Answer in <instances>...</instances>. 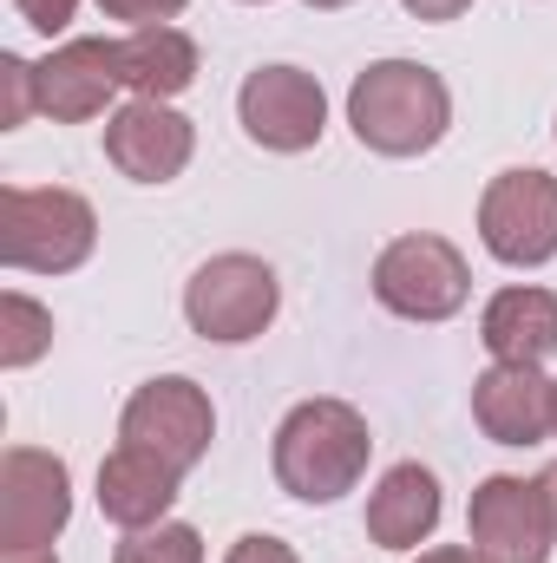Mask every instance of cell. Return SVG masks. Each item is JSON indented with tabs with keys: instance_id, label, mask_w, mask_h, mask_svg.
Returning <instances> with one entry per match:
<instances>
[{
	"instance_id": "obj_6",
	"label": "cell",
	"mask_w": 557,
	"mask_h": 563,
	"mask_svg": "<svg viewBox=\"0 0 557 563\" xmlns=\"http://www.w3.org/2000/svg\"><path fill=\"white\" fill-rule=\"evenodd\" d=\"M479 243L505 269H538L557 256V177L551 170H499L479 197Z\"/></svg>"
},
{
	"instance_id": "obj_15",
	"label": "cell",
	"mask_w": 557,
	"mask_h": 563,
	"mask_svg": "<svg viewBox=\"0 0 557 563\" xmlns=\"http://www.w3.org/2000/svg\"><path fill=\"white\" fill-rule=\"evenodd\" d=\"M439 478L426 472V465H387L381 472V485L368 492V538L381 544V551H414L426 544L433 531H439Z\"/></svg>"
},
{
	"instance_id": "obj_8",
	"label": "cell",
	"mask_w": 557,
	"mask_h": 563,
	"mask_svg": "<svg viewBox=\"0 0 557 563\" xmlns=\"http://www.w3.org/2000/svg\"><path fill=\"white\" fill-rule=\"evenodd\" d=\"M73 518V472L40 445H7L0 459V551H46Z\"/></svg>"
},
{
	"instance_id": "obj_14",
	"label": "cell",
	"mask_w": 557,
	"mask_h": 563,
	"mask_svg": "<svg viewBox=\"0 0 557 563\" xmlns=\"http://www.w3.org/2000/svg\"><path fill=\"white\" fill-rule=\"evenodd\" d=\"M177 485H184L177 465H164V459H151V452L119 439V452H106V465H99V511L119 531L164 525V511L177 505Z\"/></svg>"
},
{
	"instance_id": "obj_23",
	"label": "cell",
	"mask_w": 557,
	"mask_h": 563,
	"mask_svg": "<svg viewBox=\"0 0 557 563\" xmlns=\"http://www.w3.org/2000/svg\"><path fill=\"white\" fill-rule=\"evenodd\" d=\"M223 563H302V558H295L282 538H270V531H250V538H237V544H230V558H223Z\"/></svg>"
},
{
	"instance_id": "obj_18",
	"label": "cell",
	"mask_w": 557,
	"mask_h": 563,
	"mask_svg": "<svg viewBox=\"0 0 557 563\" xmlns=\"http://www.w3.org/2000/svg\"><path fill=\"white\" fill-rule=\"evenodd\" d=\"M46 347H53V314H46L33 295L7 288V295H0V367L20 374V367H33Z\"/></svg>"
},
{
	"instance_id": "obj_19",
	"label": "cell",
	"mask_w": 557,
	"mask_h": 563,
	"mask_svg": "<svg viewBox=\"0 0 557 563\" xmlns=\"http://www.w3.org/2000/svg\"><path fill=\"white\" fill-rule=\"evenodd\" d=\"M112 563H204V538L190 525H144V531H125Z\"/></svg>"
},
{
	"instance_id": "obj_28",
	"label": "cell",
	"mask_w": 557,
	"mask_h": 563,
	"mask_svg": "<svg viewBox=\"0 0 557 563\" xmlns=\"http://www.w3.org/2000/svg\"><path fill=\"white\" fill-rule=\"evenodd\" d=\"M302 7H315V13H335V7H348V0H302Z\"/></svg>"
},
{
	"instance_id": "obj_22",
	"label": "cell",
	"mask_w": 557,
	"mask_h": 563,
	"mask_svg": "<svg viewBox=\"0 0 557 563\" xmlns=\"http://www.w3.org/2000/svg\"><path fill=\"white\" fill-rule=\"evenodd\" d=\"M13 7H20V20H26L33 33H46V40H53V33H66V26H73V13H79V0H13Z\"/></svg>"
},
{
	"instance_id": "obj_29",
	"label": "cell",
	"mask_w": 557,
	"mask_h": 563,
	"mask_svg": "<svg viewBox=\"0 0 557 563\" xmlns=\"http://www.w3.org/2000/svg\"><path fill=\"white\" fill-rule=\"evenodd\" d=\"M551 439H557V380H551Z\"/></svg>"
},
{
	"instance_id": "obj_1",
	"label": "cell",
	"mask_w": 557,
	"mask_h": 563,
	"mask_svg": "<svg viewBox=\"0 0 557 563\" xmlns=\"http://www.w3.org/2000/svg\"><path fill=\"white\" fill-rule=\"evenodd\" d=\"M348 125L374 157H419V151H433L446 139L452 92L419 59H374L348 86Z\"/></svg>"
},
{
	"instance_id": "obj_25",
	"label": "cell",
	"mask_w": 557,
	"mask_h": 563,
	"mask_svg": "<svg viewBox=\"0 0 557 563\" xmlns=\"http://www.w3.org/2000/svg\"><path fill=\"white\" fill-rule=\"evenodd\" d=\"M414 563H479V551H466V544H439V551H419Z\"/></svg>"
},
{
	"instance_id": "obj_12",
	"label": "cell",
	"mask_w": 557,
	"mask_h": 563,
	"mask_svg": "<svg viewBox=\"0 0 557 563\" xmlns=\"http://www.w3.org/2000/svg\"><path fill=\"white\" fill-rule=\"evenodd\" d=\"M190 151H197V125L184 112H171L164 99H132L106 125V157L132 184H171V177H184Z\"/></svg>"
},
{
	"instance_id": "obj_13",
	"label": "cell",
	"mask_w": 557,
	"mask_h": 563,
	"mask_svg": "<svg viewBox=\"0 0 557 563\" xmlns=\"http://www.w3.org/2000/svg\"><path fill=\"white\" fill-rule=\"evenodd\" d=\"M472 420L492 445H545L551 439V380L525 361H492L472 380Z\"/></svg>"
},
{
	"instance_id": "obj_3",
	"label": "cell",
	"mask_w": 557,
	"mask_h": 563,
	"mask_svg": "<svg viewBox=\"0 0 557 563\" xmlns=\"http://www.w3.org/2000/svg\"><path fill=\"white\" fill-rule=\"evenodd\" d=\"M99 243V217L79 190H26L7 184L0 190V263L20 276H73Z\"/></svg>"
},
{
	"instance_id": "obj_21",
	"label": "cell",
	"mask_w": 557,
	"mask_h": 563,
	"mask_svg": "<svg viewBox=\"0 0 557 563\" xmlns=\"http://www.w3.org/2000/svg\"><path fill=\"white\" fill-rule=\"evenodd\" d=\"M190 0H99L106 20H125V26H171Z\"/></svg>"
},
{
	"instance_id": "obj_17",
	"label": "cell",
	"mask_w": 557,
	"mask_h": 563,
	"mask_svg": "<svg viewBox=\"0 0 557 563\" xmlns=\"http://www.w3.org/2000/svg\"><path fill=\"white\" fill-rule=\"evenodd\" d=\"M119 53H125V86L139 99H164L171 106L197 79V40L177 33V26H132L119 40Z\"/></svg>"
},
{
	"instance_id": "obj_9",
	"label": "cell",
	"mask_w": 557,
	"mask_h": 563,
	"mask_svg": "<svg viewBox=\"0 0 557 563\" xmlns=\"http://www.w3.org/2000/svg\"><path fill=\"white\" fill-rule=\"evenodd\" d=\"M466 544L479 551V563H545L551 544H557L551 511H545V485H538V478L492 472V478L472 492Z\"/></svg>"
},
{
	"instance_id": "obj_10",
	"label": "cell",
	"mask_w": 557,
	"mask_h": 563,
	"mask_svg": "<svg viewBox=\"0 0 557 563\" xmlns=\"http://www.w3.org/2000/svg\"><path fill=\"white\" fill-rule=\"evenodd\" d=\"M237 119L263 151L295 157V151H315L328 132V92L302 66H256L237 92Z\"/></svg>"
},
{
	"instance_id": "obj_26",
	"label": "cell",
	"mask_w": 557,
	"mask_h": 563,
	"mask_svg": "<svg viewBox=\"0 0 557 563\" xmlns=\"http://www.w3.org/2000/svg\"><path fill=\"white\" fill-rule=\"evenodd\" d=\"M0 563H59V558H53V544H46V551H0Z\"/></svg>"
},
{
	"instance_id": "obj_4",
	"label": "cell",
	"mask_w": 557,
	"mask_h": 563,
	"mask_svg": "<svg viewBox=\"0 0 557 563\" xmlns=\"http://www.w3.org/2000/svg\"><path fill=\"white\" fill-rule=\"evenodd\" d=\"M282 308V282L263 256H210L197 276L184 282V321L190 334L217 341V347H237V341H256Z\"/></svg>"
},
{
	"instance_id": "obj_11",
	"label": "cell",
	"mask_w": 557,
	"mask_h": 563,
	"mask_svg": "<svg viewBox=\"0 0 557 563\" xmlns=\"http://www.w3.org/2000/svg\"><path fill=\"white\" fill-rule=\"evenodd\" d=\"M125 86V53L119 40H66L53 59H40V112L53 125H86L99 119Z\"/></svg>"
},
{
	"instance_id": "obj_5",
	"label": "cell",
	"mask_w": 557,
	"mask_h": 563,
	"mask_svg": "<svg viewBox=\"0 0 557 563\" xmlns=\"http://www.w3.org/2000/svg\"><path fill=\"white\" fill-rule=\"evenodd\" d=\"M472 295V269L446 236H394L374 256V301L401 321H452Z\"/></svg>"
},
{
	"instance_id": "obj_16",
	"label": "cell",
	"mask_w": 557,
	"mask_h": 563,
	"mask_svg": "<svg viewBox=\"0 0 557 563\" xmlns=\"http://www.w3.org/2000/svg\"><path fill=\"white\" fill-rule=\"evenodd\" d=\"M479 341L492 361L545 367L557 354V295L551 288H499L479 314Z\"/></svg>"
},
{
	"instance_id": "obj_27",
	"label": "cell",
	"mask_w": 557,
	"mask_h": 563,
	"mask_svg": "<svg viewBox=\"0 0 557 563\" xmlns=\"http://www.w3.org/2000/svg\"><path fill=\"white\" fill-rule=\"evenodd\" d=\"M538 485H545V511H551V531H557V465L538 478Z\"/></svg>"
},
{
	"instance_id": "obj_20",
	"label": "cell",
	"mask_w": 557,
	"mask_h": 563,
	"mask_svg": "<svg viewBox=\"0 0 557 563\" xmlns=\"http://www.w3.org/2000/svg\"><path fill=\"white\" fill-rule=\"evenodd\" d=\"M0 92H7V106H0V132L26 125V112H40V66H26L20 53H0Z\"/></svg>"
},
{
	"instance_id": "obj_24",
	"label": "cell",
	"mask_w": 557,
	"mask_h": 563,
	"mask_svg": "<svg viewBox=\"0 0 557 563\" xmlns=\"http://www.w3.org/2000/svg\"><path fill=\"white\" fill-rule=\"evenodd\" d=\"M401 7H407L414 20H433V26H439V20H459L472 0H401Z\"/></svg>"
},
{
	"instance_id": "obj_2",
	"label": "cell",
	"mask_w": 557,
	"mask_h": 563,
	"mask_svg": "<svg viewBox=\"0 0 557 563\" xmlns=\"http://www.w3.org/2000/svg\"><path fill=\"white\" fill-rule=\"evenodd\" d=\"M368 452L374 432L348 400H302L276 426V485L302 505H335L341 492L361 485Z\"/></svg>"
},
{
	"instance_id": "obj_7",
	"label": "cell",
	"mask_w": 557,
	"mask_h": 563,
	"mask_svg": "<svg viewBox=\"0 0 557 563\" xmlns=\"http://www.w3.org/2000/svg\"><path fill=\"white\" fill-rule=\"evenodd\" d=\"M119 439L151 452V459H164V465H177V472H190L210 452V439H217L210 394L197 380H184V374L144 380L139 394L125 400V413H119Z\"/></svg>"
},
{
	"instance_id": "obj_30",
	"label": "cell",
	"mask_w": 557,
	"mask_h": 563,
	"mask_svg": "<svg viewBox=\"0 0 557 563\" xmlns=\"http://www.w3.org/2000/svg\"><path fill=\"white\" fill-rule=\"evenodd\" d=\"M250 7H263V0H250Z\"/></svg>"
}]
</instances>
